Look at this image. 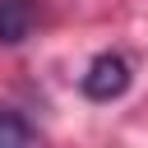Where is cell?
<instances>
[{"label":"cell","mask_w":148,"mask_h":148,"mask_svg":"<svg viewBox=\"0 0 148 148\" xmlns=\"http://www.w3.org/2000/svg\"><path fill=\"white\" fill-rule=\"evenodd\" d=\"M0 148H42L32 120L14 106H0Z\"/></svg>","instance_id":"3957f363"},{"label":"cell","mask_w":148,"mask_h":148,"mask_svg":"<svg viewBox=\"0 0 148 148\" xmlns=\"http://www.w3.org/2000/svg\"><path fill=\"white\" fill-rule=\"evenodd\" d=\"M130 83H134V65H130L120 51L92 56L88 69L79 74V92H83L88 102H116V97L130 92Z\"/></svg>","instance_id":"6da1fadb"},{"label":"cell","mask_w":148,"mask_h":148,"mask_svg":"<svg viewBox=\"0 0 148 148\" xmlns=\"http://www.w3.org/2000/svg\"><path fill=\"white\" fill-rule=\"evenodd\" d=\"M32 32V5L28 0H0V46H18Z\"/></svg>","instance_id":"7a4b0ae2"}]
</instances>
